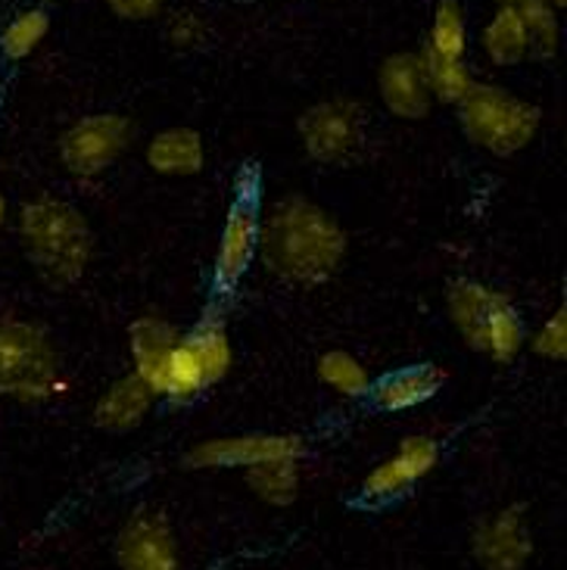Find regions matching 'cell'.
<instances>
[{"label":"cell","mask_w":567,"mask_h":570,"mask_svg":"<svg viewBox=\"0 0 567 570\" xmlns=\"http://www.w3.org/2000/svg\"><path fill=\"white\" fill-rule=\"evenodd\" d=\"M156 393L135 374H125L116 384L104 390V396L94 405V424L104 431L125 433L135 431L154 409Z\"/></svg>","instance_id":"2e32d148"},{"label":"cell","mask_w":567,"mask_h":570,"mask_svg":"<svg viewBox=\"0 0 567 570\" xmlns=\"http://www.w3.org/2000/svg\"><path fill=\"white\" fill-rule=\"evenodd\" d=\"M135 140V125L119 112H94L72 122L60 138L62 169L76 178H97L116 166Z\"/></svg>","instance_id":"8992f818"},{"label":"cell","mask_w":567,"mask_h":570,"mask_svg":"<svg viewBox=\"0 0 567 570\" xmlns=\"http://www.w3.org/2000/svg\"><path fill=\"white\" fill-rule=\"evenodd\" d=\"M303 440L287 433H246V436H218L203 440L187 452L185 462L197 471L213 468H253L272 459H303Z\"/></svg>","instance_id":"9c48e42d"},{"label":"cell","mask_w":567,"mask_h":570,"mask_svg":"<svg viewBox=\"0 0 567 570\" xmlns=\"http://www.w3.org/2000/svg\"><path fill=\"white\" fill-rule=\"evenodd\" d=\"M128 343H131V362H135L131 374L150 386L156 396H163L172 355H175V346L182 343V331L156 315H144L131 324Z\"/></svg>","instance_id":"5bb4252c"},{"label":"cell","mask_w":567,"mask_h":570,"mask_svg":"<svg viewBox=\"0 0 567 570\" xmlns=\"http://www.w3.org/2000/svg\"><path fill=\"white\" fill-rule=\"evenodd\" d=\"M116 561L123 570H182L169 518L156 509L131 511L116 537Z\"/></svg>","instance_id":"52a82bcc"},{"label":"cell","mask_w":567,"mask_h":570,"mask_svg":"<svg viewBox=\"0 0 567 570\" xmlns=\"http://www.w3.org/2000/svg\"><path fill=\"white\" fill-rule=\"evenodd\" d=\"M471 552L483 570H524L534 556V537L524 505H508L477 521Z\"/></svg>","instance_id":"ba28073f"},{"label":"cell","mask_w":567,"mask_h":570,"mask_svg":"<svg viewBox=\"0 0 567 570\" xmlns=\"http://www.w3.org/2000/svg\"><path fill=\"white\" fill-rule=\"evenodd\" d=\"M47 35H50V13L41 10V7L22 10L0 31V53L13 62L26 60V57H31L41 47Z\"/></svg>","instance_id":"cb8c5ba5"},{"label":"cell","mask_w":567,"mask_h":570,"mask_svg":"<svg viewBox=\"0 0 567 570\" xmlns=\"http://www.w3.org/2000/svg\"><path fill=\"white\" fill-rule=\"evenodd\" d=\"M468 47H471V35H468L465 7L459 0H437L424 50L443 60H465Z\"/></svg>","instance_id":"d6986e66"},{"label":"cell","mask_w":567,"mask_h":570,"mask_svg":"<svg viewBox=\"0 0 567 570\" xmlns=\"http://www.w3.org/2000/svg\"><path fill=\"white\" fill-rule=\"evenodd\" d=\"M378 94L390 116L405 119V122L424 119L433 107V97L424 78L421 53H412V50L390 53L378 69Z\"/></svg>","instance_id":"8fae6325"},{"label":"cell","mask_w":567,"mask_h":570,"mask_svg":"<svg viewBox=\"0 0 567 570\" xmlns=\"http://www.w3.org/2000/svg\"><path fill=\"white\" fill-rule=\"evenodd\" d=\"M480 47L492 66H518L530 57V38L524 22L508 7H496L490 22L480 31Z\"/></svg>","instance_id":"ac0fdd59"},{"label":"cell","mask_w":567,"mask_h":570,"mask_svg":"<svg viewBox=\"0 0 567 570\" xmlns=\"http://www.w3.org/2000/svg\"><path fill=\"white\" fill-rule=\"evenodd\" d=\"M19 234L41 278L57 287L76 284L91 263V225L72 203L60 197H38L26 203L19 213Z\"/></svg>","instance_id":"7a4b0ae2"},{"label":"cell","mask_w":567,"mask_h":570,"mask_svg":"<svg viewBox=\"0 0 567 570\" xmlns=\"http://www.w3.org/2000/svg\"><path fill=\"white\" fill-rule=\"evenodd\" d=\"M303 150L315 163L324 166H343L353 163L355 156L369 144V112L359 100L334 97L309 107L296 122Z\"/></svg>","instance_id":"5b68a950"},{"label":"cell","mask_w":567,"mask_h":570,"mask_svg":"<svg viewBox=\"0 0 567 570\" xmlns=\"http://www.w3.org/2000/svg\"><path fill=\"white\" fill-rule=\"evenodd\" d=\"M166 31H169V41L175 47H197L206 35V22L194 10H178V13H172Z\"/></svg>","instance_id":"4316f807"},{"label":"cell","mask_w":567,"mask_h":570,"mask_svg":"<svg viewBox=\"0 0 567 570\" xmlns=\"http://www.w3.org/2000/svg\"><path fill=\"white\" fill-rule=\"evenodd\" d=\"M275 3H291V0H275Z\"/></svg>","instance_id":"1f68e13d"},{"label":"cell","mask_w":567,"mask_h":570,"mask_svg":"<svg viewBox=\"0 0 567 570\" xmlns=\"http://www.w3.org/2000/svg\"><path fill=\"white\" fill-rule=\"evenodd\" d=\"M185 340L187 346L194 350V355H197L199 368L206 374V384L213 386L218 381H225V374L231 371V362H234V353H231V337L222 318L206 315L190 334H185Z\"/></svg>","instance_id":"ffe728a7"},{"label":"cell","mask_w":567,"mask_h":570,"mask_svg":"<svg viewBox=\"0 0 567 570\" xmlns=\"http://www.w3.org/2000/svg\"><path fill=\"white\" fill-rule=\"evenodd\" d=\"M246 487L260 495L265 505L284 509L300 495V459H272V462L246 468Z\"/></svg>","instance_id":"44dd1931"},{"label":"cell","mask_w":567,"mask_h":570,"mask_svg":"<svg viewBox=\"0 0 567 570\" xmlns=\"http://www.w3.org/2000/svg\"><path fill=\"white\" fill-rule=\"evenodd\" d=\"M60 386V355L41 324L0 318V396L45 402Z\"/></svg>","instance_id":"277c9868"},{"label":"cell","mask_w":567,"mask_h":570,"mask_svg":"<svg viewBox=\"0 0 567 570\" xmlns=\"http://www.w3.org/2000/svg\"><path fill=\"white\" fill-rule=\"evenodd\" d=\"M3 222H7V197H3V190H0V228H3Z\"/></svg>","instance_id":"f1b7e54d"},{"label":"cell","mask_w":567,"mask_h":570,"mask_svg":"<svg viewBox=\"0 0 567 570\" xmlns=\"http://www.w3.org/2000/svg\"><path fill=\"white\" fill-rule=\"evenodd\" d=\"M456 109L465 138L492 156L521 154L537 138L542 125L537 104L483 81H477Z\"/></svg>","instance_id":"3957f363"},{"label":"cell","mask_w":567,"mask_h":570,"mask_svg":"<svg viewBox=\"0 0 567 570\" xmlns=\"http://www.w3.org/2000/svg\"><path fill=\"white\" fill-rule=\"evenodd\" d=\"M446 381V371L440 365H412V368H399L387 374L383 381L371 384V400L378 402L387 412H405L414 405L430 402Z\"/></svg>","instance_id":"e0dca14e"},{"label":"cell","mask_w":567,"mask_h":570,"mask_svg":"<svg viewBox=\"0 0 567 570\" xmlns=\"http://www.w3.org/2000/svg\"><path fill=\"white\" fill-rule=\"evenodd\" d=\"M502 7L515 10L524 22L527 38H530V57L537 60H553L561 45V26H558V10H553L546 0H499Z\"/></svg>","instance_id":"7402d4cb"},{"label":"cell","mask_w":567,"mask_h":570,"mask_svg":"<svg viewBox=\"0 0 567 570\" xmlns=\"http://www.w3.org/2000/svg\"><path fill=\"white\" fill-rule=\"evenodd\" d=\"M421 66H424L430 97L446 104V107H459L477 85L475 72L465 60H443V57H433L428 50H421Z\"/></svg>","instance_id":"603a6c76"},{"label":"cell","mask_w":567,"mask_h":570,"mask_svg":"<svg viewBox=\"0 0 567 570\" xmlns=\"http://www.w3.org/2000/svg\"><path fill=\"white\" fill-rule=\"evenodd\" d=\"M107 7L119 16V19L138 22V19H154V16L166 7V0H107Z\"/></svg>","instance_id":"83f0119b"},{"label":"cell","mask_w":567,"mask_h":570,"mask_svg":"<svg viewBox=\"0 0 567 570\" xmlns=\"http://www.w3.org/2000/svg\"><path fill=\"white\" fill-rule=\"evenodd\" d=\"M319 377L324 386H331L338 396H365L371 390L369 368L355 358V355L343 353V350H331L319 358Z\"/></svg>","instance_id":"d4e9b609"},{"label":"cell","mask_w":567,"mask_h":570,"mask_svg":"<svg viewBox=\"0 0 567 570\" xmlns=\"http://www.w3.org/2000/svg\"><path fill=\"white\" fill-rule=\"evenodd\" d=\"M437 462H440V443L437 440H430L424 433L405 436L399 443L397 455H390L365 478L362 493L369 499H397L405 490H412L418 480L428 478Z\"/></svg>","instance_id":"7c38bea8"},{"label":"cell","mask_w":567,"mask_h":570,"mask_svg":"<svg viewBox=\"0 0 567 570\" xmlns=\"http://www.w3.org/2000/svg\"><path fill=\"white\" fill-rule=\"evenodd\" d=\"M45 3H62V0H45Z\"/></svg>","instance_id":"4dcf8cb0"},{"label":"cell","mask_w":567,"mask_h":570,"mask_svg":"<svg viewBox=\"0 0 567 570\" xmlns=\"http://www.w3.org/2000/svg\"><path fill=\"white\" fill-rule=\"evenodd\" d=\"M502 299H506V293L492 291L480 281L459 278L449 284V293H446L449 318L456 324L459 337L465 340V346H471L475 353L487 355L492 318L502 306Z\"/></svg>","instance_id":"4fadbf2b"},{"label":"cell","mask_w":567,"mask_h":570,"mask_svg":"<svg viewBox=\"0 0 567 570\" xmlns=\"http://www.w3.org/2000/svg\"><path fill=\"white\" fill-rule=\"evenodd\" d=\"M262 265L287 284H322L346 256V232L319 203L291 194L260 216Z\"/></svg>","instance_id":"6da1fadb"},{"label":"cell","mask_w":567,"mask_h":570,"mask_svg":"<svg viewBox=\"0 0 567 570\" xmlns=\"http://www.w3.org/2000/svg\"><path fill=\"white\" fill-rule=\"evenodd\" d=\"M530 350L539 355V358H549V362H561L567 358V308L558 306L542 322L534 340H530Z\"/></svg>","instance_id":"484cf974"},{"label":"cell","mask_w":567,"mask_h":570,"mask_svg":"<svg viewBox=\"0 0 567 570\" xmlns=\"http://www.w3.org/2000/svg\"><path fill=\"white\" fill-rule=\"evenodd\" d=\"M256 253H260V206L256 197L241 187V197L231 206L215 249V287L234 291L250 272Z\"/></svg>","instance_id":"30bf717a"},{"label":"cell","mask_w":567,"mask_h":570,"mask_svg":"<svg viewBox=\"0 0 567 570\" xmlns=\"http://www.w3.org/2000/svg\"><path fill=\"white\" fill-rule=\"evenodd\" d=\"M144 159L163 178H190V175H199L206 166V144H203L199 131L185 128V125L163 128L147 140Z\"/></svg>","instance_id":"9a60e30c"},{"label":"cell","mask_w":567,"mask_h":570,"mask_svg":"<svg viewBox=\"0 0 567 570\" xmlns=\"http://www.w3.org/2000/svg\"><path fill=\"white\" fill-rule=\"evenodd\" d=\"M546 3H549V7H553V10H565V3H567V0H546Z\"/></svg>","instance_id":"f546056e"}]
</instances>
